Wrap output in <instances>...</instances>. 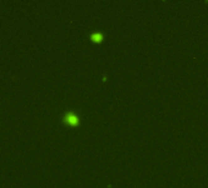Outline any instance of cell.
I'll return each instance as SVG.
<instances>
[{
    "mask_svg": "<svg viewBox=\"0 0 208 188\" xmlns=\"http://www.w3.org/2000/svg\"><path fill=\"white\" fill-rule=\"evenodd\" d=\"M65 120L69 122V124H71V125H75L76 122H77V116L75 115V114H67L65 117Z\"/></svg>",
    "mask_w": 208,
    "mask_h": 188,
    "instance_id": "cell-1",
    "label": "cell"
}]
</instances>
